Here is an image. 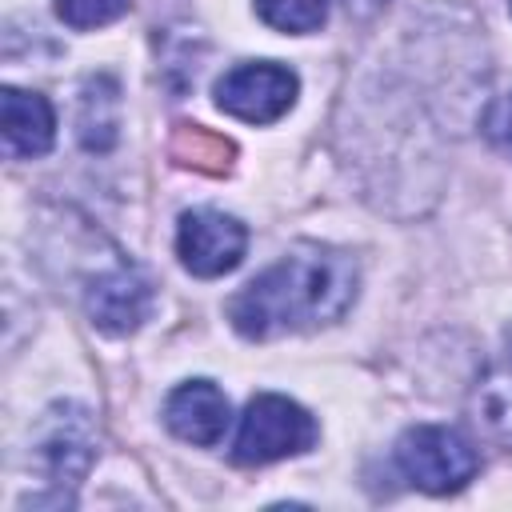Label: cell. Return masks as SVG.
<instances>
[{"instance_id": "cell-14", "label": "cell", "mask_w": 512, "mask_h": 512, "mask_svg": "<svg viewBox=\"0 0 512 512\" xmlns=\"http://www.w3.org/2000/svg\"><path fill=\"white\" fill-rule=\"evenodd\" d=\"M484 136H488L500 152L512 156V92H504L500 100L488 104V112H484Z\"/></svg>"}, {"instance_id": "cell-6", "label": "cell", "mask_w": 512, "mask_h": 512, "mask_svg": "<svg viewBox=\"0 0 512 512\" xmlns=\"http://www.w3.org/2000/svg\"><path fill=\"white\" fill-rule=\"evenodd\" d=\"M84 308L92 316V324L108 336H128L144 324L148 308H152V284L140 268L132 264H116L104 276H96L84 292Z\"/></svg>"}, {"instance_id": "cell-1", "label": "cell", "mask_w": 512, "mask_h": 512, "mask_svg": "<svg viewBox=\"0 0 512 512\" xmlns=\"http://www.w3.org/2000/svg\"><path fill=\"white\" fill-rule=\"evenodd\" d=\"M356 300V264L328 244H296L228 300V320L248 340L336 324Z\"/></svg>"}, {"instance_id": "cell-11", "label": "cell", "mask_w": 512, "mask_h": 512, "mask_svg": "<svg viewBox=\"0 0 512 512\" xmlns=\"http://www.w3.org/2000/svg\"><path fill=\"white\" fill-rule=\"evenodd\" d=\"M120 88L112 76H92L80 92V120H76V132H80V144L88 152H104L112 148L116 140V108H120Z\"/></svg>"}, {"instance_id": "cell-12", "label": "cell", "mask_w": 512, "mask_h": 512, "mask_svg": "<svg viewBox=\"0 0 512 512\" xmlns=\"http://www.w3.org/2000/svg\"><path fill=\"white\" fill-rule=\"evenodd\" d=\"M256 16L276 32H316L328 20V0H256Z\"/></svg>"}, {"instance_id": "cell-5", "label": "cell", "mask_w": 512, "mask_h": 512, "mask_svg": "<svg viewBox=\"0 0 512 512\" xmlns=\"http://www.w3.org/2000/svg\"><path fill=\"white\" fill-rule=\"evenodd\" d=\"M248 248V228L216 208H192L180 216L176 228V256L192 276H224L244 260Z\"/></svg>"}, {"instance_id": "cell-10", "label": "cell", "mask_w": 512, "mask_h": 512, "mask_svg": "<svg viewBox=\"0 0 512 512\" xmlns=\"http://www.w3.org/2000/svg\"><path fill=\"white\" fill-rule=\"evenodd\" d=\"M472 420L492 440L512 448V344L476 380V388H472Z\"/></svg>"}, {"instance_id": "cell-15", "label": "cell", "mask_w": 512, "mask_h": 512, "mask_svg": "<svg viewBox=\"0 0 512 512\" xmlns=\"http://www.w3.org/2000/svg\"><path fill=\"white\" fill-rule=\"evenodd\" d=\"M508 8H512V0H508Z\"/></svg>"}, {"instance_id": "cell-3", "label": "cell", "mask_w": 512, "mask_h": 512, "mask_svg": "<svg viewBox=\"0 0 512 512\" xmlns=\"http://www.w3.org/2000/svg\"><path fill=\"white\" fill-rule=\"evenodd\" d=\"M396 468L424 492H456L464 488L476 468L480 456L476 448L444 424H416L396 440Z\"/></svg>"}, {"instance_id": "cell-4", "label": "cell", "mask_w": 512, "mask_h": 512, "mask_svg": "<svg viewBox=\"0 0 512 512\" xmlns=\"http://www.w3.org/2000/svg\"><path fill=\"white\" fill-rule=\"evenodd\" d=\"M300 80L292 68L272 64V60H252L236 64L216 80V104L248 124H272L296 104Z\"/></svg>"}, {"instance_id": "cell-2", "label": "cell", "mask_w": 512, "mask_h": 512, "mask_svg": "<svg viewBox=\"0 0 512 512\" xmlns=\"http://www.w3.org/2000/svg\"><path fill=\"white\" fill-rule=\"evenodd\" d=\"M316 444V420L288 396L264 392L248 400L236 440H232V460L244 468H260L284 456H300Z\"/></svg>"}, {"instance_id": "cell-8", "label": "cell", "mask_w": 512, "mask_h": 512, "mask_svg": "<svg viewBox=\"0 0 512 512\" xmlns=\"http://www.w3.org/2000/svg\"><path fill=\"white\" fill-rule=\"evenodd\" d=\"M164 424L200 448H212L228 428V396L212 380H184L164 400Z\"/></svg>"}, {"instance_id": "cell-13", "label": "cell", "mask_w": 512, "mask_h": 512, "mask_svg": "<svg viewBox=\"0 0 512 512\" xmlns=\"http://www.w3.org/2000/svg\"><path fill=\"white\" fill-rule=\"evenodd\" d=\"M56 12L72 28H100L128 12V0H56Z\"/></svg>"}, {"instance_id": "cell-9", "label": "cell", "mask_w": 512, "mask_h": 512, "mask_svg": "<svg viewBox=\"0 0 512 512\" xmlns=\"http://www.w3.org/2000/svg\"><path fill=\"white\" fill-rule=\"evenodd\" d=\"M0 104H4V148L12 156H44L56 136L52 104L40 92H24L12 84L4 88Z\"/></svg>"}, {"instance_id": "cell-7", "label": "cell", "mask_w": 512, "mask_h": 512, "mask_svg": "<svg viewBox=\"0 0 512 512\" xmlns=\"http://www.w3.org/2000/svg\"><path fill=\"white\" fill-rule=\"evenodd\" d=\"M36 452L52 484H76L96 456V432H92L88 412L80 404H56L40 424Z\"/></svg>"}]
</instances>
